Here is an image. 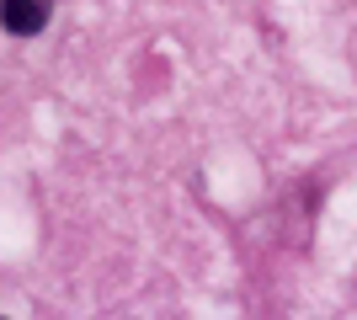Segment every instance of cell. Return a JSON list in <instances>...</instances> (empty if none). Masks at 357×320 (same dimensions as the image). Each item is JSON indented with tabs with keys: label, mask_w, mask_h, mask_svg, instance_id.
<instances>
[{
	"label": "cell",
	"mask_w": 357,
	"mask_h": 320,
	"mask_svg": "<svg viewBox=\"0 0 357 320\" xmlns=\"http://www.w3.org/2000/svg\"><path fill=\"white\" fill-rule=\"evenodd\" d=\"M54 16V0H0V27L11 38H38Z\"/></svg>",
	"instance_id": "1"
}]
</instances>
